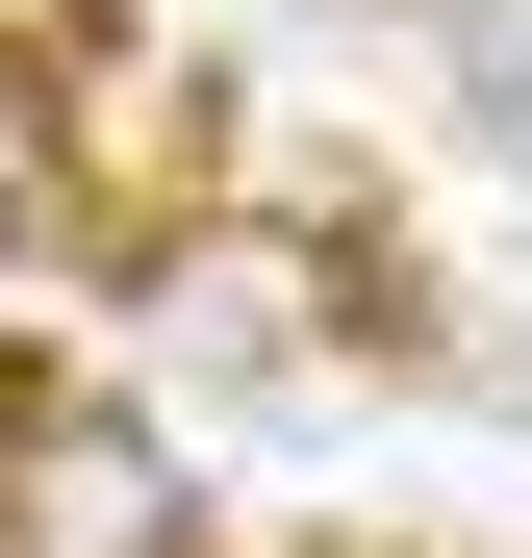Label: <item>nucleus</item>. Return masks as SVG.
Segmentation results:
<instances>
[{
  "label": "nucleus",
  "mask_w": 532,
  "mask_h": 558,
  "mask_svg": "<svg viewBox=\"0 0 532 558\" xmlns=\"http://www.w3.org/2000/svg\"><path fill=\"white\" fill-rule=\"evenodd\" d=\"M0 457H26V381H0Z\"/></svg>",
  "instance_id": "obj_1"
},
{
  "label": "nucleus",
  "mask_w": 532,
  "mask_h": 558,
  "mask_svg": "<svg viewBox=\"0 0 532 558\" xmlns=\"http://www.w3.org/2000/svg\"><path fill=\"white\" fill-rule=\"evenodd\" d=\"M0 178H26V102H0Z\"/></svg>",
  "instance_id": "obj_2"
}]
</instances>
